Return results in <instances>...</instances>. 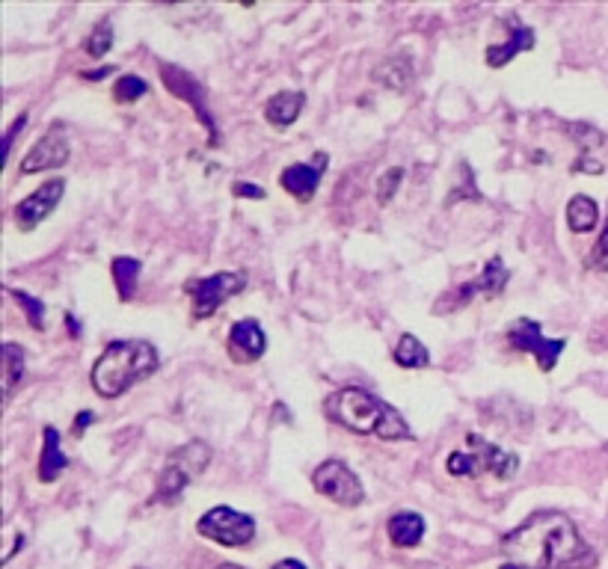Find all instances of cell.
Instances as JSON below:
<instances>
[{"mask_svg":"<svg viewBox=\"0 0 608 569\" xmlns=\"http://www.w3.org/2000/svg\"><path fill=\"white\" fill-rule=\"evenodd\" d=\"M502 552L522 569H588L597 564L594 549L564 513H534L502 537Z\"/></svg>","mask_w":608,"mask_h":569,"instance_id":"obj_1","label":"cell"},{"mask_svg":"<svg viewBox=\"0 0 608 569\" xmlns=\"http://www.w3.org/2000/svg\"><path fill=\"white\" fill-rule=\"evenodd\" d=\"M327 415L333 421H339L342 427H348L350 433L359 436H377L386 442H401V439H413L410 424L404 421V415L395 407H389L383 398L365 392V389H339L327 398Z\"/></svg>","mask_w":608,"mask_h":569,"instance_id":"obj_2","label":"cell"},{"mask_svg":"<svg viewBox=\"0 0 608 569\" xmlns=\"http://www.w3.org/2000/svg\"><path fill=\"white\" fill-rule=\"evenodd\" d=\"M161 359L152 341L143 338H128V341H113L104 347V353L92 365V389L101 398H119L140 380L152 377L158 371Z\"/></svg>","mask_w":608,"mask_h":569,"instance_id":"obj_3","label":"cell"},{"mask_svg":"<svg viewBox=\"0 0 608 569\" xmlns=\"http://www.w3.org/2000/svg\"><path fill=\"white\" fill-rule=\"evenodd\" d=\"M211 463V445L202 442V439H193L181 448H175L158 478V487L152 501L158 504H175L181 498V492L190 487Z\"/></svg>","mask_w":608,"mask_h":569,"instance_id":"obj_4","label":"cell"},{"mask_svg":"<svg viewBox=\"0 0 608 569\" xmlns=\"http://www.w3.org/2000/svg\"><path fill=\"white\" fill-rule=\"evenodd\" d=\"M196 531L205 540H214V543H220L226 549H244L256 537V522H253V516L220 504V507H211L208 513L199 516Z\"/></svg>","mask_w":608,"mask_h":569,"instance_id":"obj_5","label":"cell"},{"mask_svg":"<svg viewBox=\"0 0 608 569\" xmlns=\"http://www.w3.org/2000/svg\"><path fill=\"white\" fill-rule=\"evenodd\" d=\"M247 288V273H214L208 279H187L184 294L193 297V318L205 321L211 318L226 300L241 294Z\"/></svg>","mask_w":608,"mask_h":569,"instance_id":"obj_6","label":"cell"},{"mask_svg":"<svg viewBox=\"0 0 608 569\" xmlns=\"http://www.w3.org/2000/svg\"><path fill=\"white\" fill-rule=\"evenodd\" d=\"M508 344H511L514 350H520V353L534 356L537 368H540L543 374H549V371H555L558 356H561L564 347H567V338H546L537 321L520 318V321H514V324L508 326Z\"/></svg>","mask_w":608,"mask_h":569,"instance_id":"obj_7","label":"cell"},{"mask_svg":"<svg viewBox=\"0 0 608 569\" xmlns=\"http://www.w3.org/2000/svg\"><path fill=\"white\" fill-rule=\"evenodd\" d=\"M312 487L321 492L324 498H330L339 507H359L365 501V489L362 481L350 472L342 460H327L312 472Z\"/></svg>","mask_w":608,"mask_h":569,"instance_id":"obj_8","label":"cell"},{"mask_svg":"<svg viewBox=\"0 0 608 569\" xmlns=\"http://www.w3.org/2000/svg\"><path fill=\"white\" fill-rule=\"evenodd\" d=\"M161 78H164V86L173 92L178 101H184V104L193 107V113L199 116V122L205 125V131H208V137H211V146H220L217 122H214V116H211V110H208V104H205L208 95L202 92V86L196 83V78H190V72L178 69L173 63H161Z\"/></svg>","mask_w":608,"mask_h":569,"instance_id":"obj_9","label":"cell"},{"mask_svg":"<svg viewBox=\"0 0 608 569\" xmlns=\"http://www.w3.org/2000/svg\"><path fill=\"white\" fill-rule=\"evenodd\" d=\"M63 193H66V181L63 178H54V181L42 184L36 193H30L27 199H21L15 205V211H12L15 214V226L21 232H33L39 223H45L54 214V208L60 205Z\"/></svg>","mask_w":608,"mask_h":569,"instance_id":"obj_10","label":"cell"},{"mask_svg":"<svg viewBox=\"0 0 608 569\" xmlns=\"http://www.w3.org/2000/svg\"><path fill=\"white\" fill-rule=\"evenodd\" d=\"M72 158L69 140H66V125H54L21 161V175H36L42 169H60Z\"/></svg>","mask_w":608,"mask_h":569,"instance_id":"obj_11","label":"cell"},{"mask_svg":"<svg viewBox=\"0 0 608 569\" xmlns=\"http://www.w3.org/2000/svg\"><path fill=\"white\" fill-rule=\"evenodd\" d=\"M327 152H318L309 163H291L279 172V184L297 199V202H312L318 193V184L327 172Z\"/></svg>","mask_w":608,"mask_h":569,"instance_id":"obj_12","label":"cell"},{"mask_svg":"<svg viewBox=\"0 0 608 569\" xmlns=\"http://www.w3.org/2000/svg\"><path fill=\"white\" fill-rule=\"evenodd\" d=\"M508 279H511V270L505 267V261L496 255V258H490L487 264H484V270H481V276L478 279H472V282H466L454 297L448 294V300H451V312L454 309H460V306H466L472 297H499L502 291H505V285H508Z\"/></svg>","mask_w":608,"mask_h":569,"instance_id":"obj_13","label":"cell"},{"mask_svg":"<svg viewBox=\"0 0 608 569\" xmlns=\"http://www.w3.org/2000/svg\"><path fill=\"white\" fill-rule=\"evenodd\" d=\"M226 347H229V356H232L235 362L250 365V362H259L261 356H264V350H267V335H264L259 321L244 318V321H238V324L229 329Z\"/></svg>","mask_w":608,"mask_h":569,"instance_id":"obj_14","label":"cell"},{"mask_svg":"<svg viewBox=\"0 0 608 569\" xmlns=\"http://www.w3.org/2000/svg\"><path fill=\"white\" fill-rule=\"evenodd\" d=\"M466 445L472 448V454L478 457V463H481L484 472H490V475H496V478H502V481H511V478L517 475V469H520V457H517V454H511V451H505V448L487 442V439L478 436V433H469V436H466Z\"/></svg>","mask_w":608,"mask_h":569,"instance_id":"obj_15","label":"cell"},{"mask_svg":"<svg viewBox=\"0 0 608 569\" xmlns=\"http://www.w3.org/2000/svg\"><path fill=\"white\" fill-rule=\"evenodd\" d=\"M306 104V92L303 89H291V92H276L267 104H264V119L276 128L285 131L297 122L300 110Z\"/></svg>","mask_w":608,"mask_h":569,"instance_id":"obj_16","label":"cell"},{"mask_svg":"<svg viewBox=\"0 0 608 569\" xmlns=\"http://www.w3.org/2000/svg\"><path fill=\"white\" fill-rule=\"evenodd\" d=\"M425 528H428V525H425V516H422V513H416V510H401V513H395V516L389 519L386 534H389L392 546H398V549H413V546L422 543Z\"/></svg>","mask_w":608,"mask_h":569,"instance_id":"obj_17","label":"cell"},{"mask_svg":"<svg viewBox=\"0 0 608 569\" xmlns=\"http://www.w3.org/2000/svg\"><path fill=\"white\" fill-rule=\"evenodd\" d=\"M69 469V457L60 451V433L54 427L42 430V454H39V481L54 484Z\"/></svg>","mask_w":608,"mask_h":569,"instance_id":"obj_18","label":"cell"},{"mask_svg":"<svg viewBox=\"0 0 608 569\" xmlns=\"http://www.w3.org/2000/svg\"><path fill=\"white\" fill-rule=\"evenodd\" d=\"M508 27H511V39L502 42V45H490V48H487V66H490V69H502V66H508L517 54L534 48V39H537V36H534L531 27H522V24H508Z\"/></svg>","mask_w":608,"mask_h":569,"instance_id":"obj_19","label":"cell"},{"mask_svg":"<svg viewBox=\"0 0 608 569\" xmlns=\"http://www.w3.org/2000/svg\"><path fill=\"white\" fill-rule=\"evenodd\" d=\"M413 60L407 57V54H398V57H389L386 63H380L377 69H374V81L383 83L386 89H392V92H404V89H410L413 86Z\"/></svg>","mask_w":608,"mask_h":569,"instance_id":"obj_20","label":"cell"},{"mask_svg":"<svg viewBox=\"0 0 608 569\" xmlns=\"http://www.w3.org/2000/svg\"><path fill=\"white\" fill-rule=\"evenodd\" d=\"M597 220H600V205H597L591 196L579 193V196L570 199V205H567V226H570L573 235H588V232H594Z\"/></svg>","mask_w":608,"mask_h":569,"instance_id":"obj_21","label":"cell"},{"mask_svg":"<svg viewBox=\"0 0 608 569\" xmlns=\"http://www.w3.org/2000/svg\"><path fill=\"white\" fill-rule=\"evenodd\" d=\"M24 371H27V353H24V347L15 344V341H6L3 344V395H6V401L21 386Z\"/></svg>","mask_w":608,"mask_h":569,"instance_id":"obj_22","label":"cell"},{"mask_svg":"<svg viewBox=\"0 0 608 569\" xmlns=\"http://www.w3.org/2000/svg\"><path fill=\"white\" fill-rule=\"evenodd\" d=\"M110 270H113V282H116V294H119V300H122V303L134 300L137 276H140L143 264H140L137 258H131V255H116L113 264H110Z\"/></svg>","mask_w":608,"mask_h":569,"instance_id":"obj_23","label":"cell"},{"mask_svg":"<svg viewBox=\"0 0 608 569\" xmlns=\"http://www.w3.org/2000/svg\"><path fill=\"white\" fill-rule=\"evenodd\" d=\"M395 365L398 368H407V371H419V368H428L431 365V350L413 335V332H404L398 347H395Z\"/></svg>","mask_w":608,"mask_h":569,"instance_id":"obj_24","label":"cell"},{"mask_svg":"<svg viewBox=\"0 0 608 569\" xmlns=\"http://www.w3.org/2000/svg\"><path fill=\"white\" fill-rule=\"evenodd\" d=\"M110 48H113V24H110V18H101L92 27L87 42H84V51H87V57H92V60H101V57H107Z\"/></svg>","mask_w":608,"mask_h":569,"instance_id":"obj_25","label":"cell"},{"mask_svg":"<svg viewBox=\"0 0 608 569\" xmlns=\"http://www.w3.org/2000/svg\"><path fill=\"white\" fill-rule=\"evenodd\" d=\"M143 95H149V83L143 81V78H137V75H122L119 81L113 83V98L119 104H134Z\"/></svg>","mask_w":608,"mask_h":569,"instance_id":"obj_26","label":"cell"},{"mask_svg":"<svg viewBox=\"0 0 608 569\" xmlns=\"http://www.w3.org/2000/svg\"><path fill=\"white\" fill-rule=\"evenodd\" d=\"M445 469H448V475H454V478H478V475L484 472L481 463H478V457H475L472 451H457V454H451L448 463H445Z\"/></svg>","mask_w":608,"mask_h":569,"instance_id":"obj_27","label":"cell"},{"mask_svg":"<svg viewBox=\"0 0 608 569\" xmlns=\"http://www.w3.org/2000/svg\"><path fill=\"white\" fill-rule=\"evenodd\" d=\"M9 297L21 303V309H24V315H27V324L33 326L36 332H42L45 303H42V300H36V297H30V294H24V291H18V288H9Z\"/></svg>","mask_w":608,"mask_h":569,"instance_id":"obj_28","label":"cell"},{"mask_svg":"<svg viewBox=\"0 0 608 569\" xmlns=\"http://www.w3.org/2000/svg\"><path fill=\"white\" fill-rule=\"evenodd\" d=\"M404 175H407L404 166H392V169H386V172L377 178V202H380V205H389V202H392V196L398 193Z\"/></svg>","mask_w":608,"mask_h":569,"instance_id":"obj_29","label":"cell"},{"mask_svg":"<svg viewBox=\"0 0 608 569\" xmlns=\"http://www.w3.org/2000/svg\"><path fill=\"white\" fill-rule=\"evenodd\" d=\"M460 172H463V178H466V187H457V193H451V196L445 199V208L454 205V202H460L463 196H466V199H481V193H478V187H475V181H472V169H469V163L466 161L460 163Z\"/></svg>","mask_w":608,"mask_h":569,"instance_id":"obj_30","label":"cell"},{"mask_svg":"<svg viewBox=\"0 0 608 569\" xmlns=\"http://www.w3.org/2000/svg\"><path fill=\"white\" fill-rule=\"evenodd\" d=\"M567 131L579 137L582 149H591V146H603V134H600V131H597L594 125H585V122H579V125H570Z\"/></svg>","mask_w":608,"mask_h":569,"instance_id":"obj_31","label":"cell"},{"mask_svg":"<svg viewBox=\"0 0 608 569\" xmlns=\"http://www.w3.org/2000/svg\"><path fill=\"white\" fill-rule=\"evenodd\" d=\"M588 267H591V270H606L608 273V223L606 229H603V235H600V241H597V246H594V252L588 255Z\"/></svg>","mask_w":608,"mask_h":569,"instance_id":"obj_32","label":"cell"},{"mask_svg":"<svg viewBox=\"0 0 608 569\" xmlns=\"http://www.w3.org/2000/svg\"><path fill=\"white\" fill-rule=\"evenodd\" d=\"M232 193H235L238 199H267L264 187H259V184H247V181H235Z\"/></svg>","mask_w":608,"mask_h":569,"instance_id":"obj_33","label":"cell"},{"mask_svg":"<svg viewBox=\"0 0 608 569\" xmlns=\"http://www.w3.org/2000/svg\"><path fill=\"white\" fill-rule=\"evenodd\" d=\"M27 119H30V116H27V113H21V116H18V119H15V125H12V128H9V131H6V140H3V143H6V158H9V155H12V146H15V137H18V134H21V131H24V128H27Z\"/></svg>","mask_w":608,"mask_h":569,"instance_id":"obj_34","label":"cell"},{"mask_svg":"<svg viewBox=\"0 0 608 569\" xmlns=\"http://www.w3.org/2000/svg\"><path fill=\"white\" fill-rule=\"evenodd\" d=\"M95 421V412H89V409H84V412H78V418H75V436L81 439L84 433H87V427Z\"/></svg>","mask_w":608,"mask_h":569,"instance_id":"obj_35","label":"cell"},{"mask_svg":"<svg viewBox=\"0 0 608 569\" xmlns=\"http://www.w3.org/2000/svg\"><path fill=\"white\" fill-rule=\"evenodd\" d=\"M573 172H588V175H603V163L588 161V158H579V161H576V166H573Z\"/></svg>","mask_w":608,"mask_h":569,"instance_id":"obj_36","label":"cell"},{"mask_svg":"<svg viewBox=\"0 0 608 569\" xmlns=\"http://www.w3.org/2000/svg\"><path fill=\"white\" fill-rule=\"evenodd\" d=\"M110 72H116V69H110V66H104V69H95V72H84V81H104Z\"/></svg>","mask_w":608,"mask_h":569,"instance_id":"obj_37","label":"cell"},{"mask_svg":"<svg viewBox=\"0 0 608 569\" xmlns=\"http://www.w3.org/2000/svg\"><path fill=\"white\" fill-rule=\"evenodd\" d=\"M273 569H306V564H300V561L288 558V561H279V564H273Z\"/></svg>","mask_w":608,"mask_h":569,"instance_id":"obj_38","label":"cell"},{"mask_svg":"<svg viewBox=\"0 0 608 569\" xmlns=\"http://www.w3.org/2000/svg\"><path fill=\"white\" fill-rule=\"evenodd\" d=\"M66 324H69V329H72V335H81V332H78V321H75L72 315H66Z\"/></svg>","mask_w":608,"mask_h":569,"instance_id":"obj_39","label":"cell"},{"mask_svg":"<svg viewBox=\"0 0 608 569\" xmlns=\"http://www.w3.org/2000/svg\"><path fill=\"white\" fill-rule=\"evenodd\" d=\"M217 569H247V567H238V564H220Z\"/></svg>","mask_w":608,"mask_h":569,"instance_id":"obj_40","label":"cell"},{"mask_svg":"<svg viewBox=\"0 0 608 569\" xmlns=\"http://www.w3.org/2000/svg\"><path fill=\"white\" fill-rule=\"evenodd\" d=\"M499 569H522V567H517V564H502Z\"/></svg>","mask_w":608,"mask_h":569,"instance_id":"obj_41","label":"cell"}]
</instances>
